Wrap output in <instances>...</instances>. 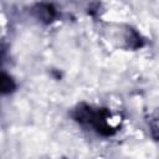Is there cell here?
Wrapping results in <instances>:
<instances>
[{"mask_svg":"<svg viewBox=\"0 0 159 159\" xmlns=\"http://www.w3.org/2000/svg\"><path fill=\"white\" fill-rule=\"evenodd\" d=\"M35 14L36 16L40 19V20H43L46 22L51 21L55 16V10L51 5H46V4H41V5H37L35 7Z\"/></svg>","mask_w":159,"mask_h":159,"instance_id":"2","label":"cell"},{"mask_svg":"<svg viewBox=\"0 0 159 159\" xmlns=\"http://www.w3.org/2000/svg\"><path fill=\"white\" fill-rule=\"evenodd\" d=\"M73 117L77 122L91 125L102 135H112L116 132L109 123V112L106 109H93L89 106L82 104L75 109Z\"/></svg>","mask_w":159,"mask_h":159,"instance_id":"1","label":"cell"},{"mask_svg":"<svg viewBox=\"0 0 159 159\" xmlns=\"http://www.w3.org/2000/svg\"><path fill=\"white\" fill-rule=\"evenodd\" d=\"M14 88H15L14 81L7 75L2 73V77H1V89H2V93H10Z\"/></svg>","mask_w":159,"mask_h":159,"instance_id":"3","label":"cell"},{"mask_svg":"<svg viewBox=\"0 0 159 159\" xmlns=\"http://www.w3.org/2000/svg\"><path fill=\"white\" fill-rule=\"evenodd\" d=\"M150 127H152L153 134H154L157 138H159V116L155 117V118H153V119L150 120Z\"/></svg>","mask_w":159,"mask_h":159,"instance_id":"4","label":"cell"}]
</instances>
